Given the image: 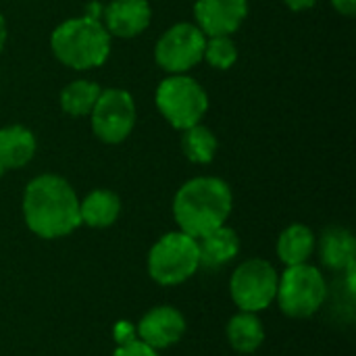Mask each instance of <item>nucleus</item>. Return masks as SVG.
Instances as JSON below:
<instances>
[{
	"label": "nucleus",
	"mask_w": 356,
	"mask_h": 356,
	"mask_svg": "<svg viewBox=\"0 0 356 356\" xmlns=\"http://www.w3.org/2000/svg\"><path fill=\"white\" fill-rule=\"evenodd\" d=\"M6 38H8V27H6V19H4V15L0 13V52L4 50V46H6Z\"/></svg>",
	"instance_id": "25"
},
{
	"label": "nucleus",
	"mask_w": 356,
	"mask_h": 356,
	"mask_svg": "<svg viewBox=\"0 0 356 356\" xmlns=\"http://www.w3.org/2000/svg\"><path fill=\"white\" fill-rule=\"evenodd\" d=\"M248 15V0H196L194 17L198 29L211 35H232Z\"/></svg>",
	"instance_id": "10"
},
{
	"label": "nucleus",
	"mask_w": 356,
	"mask_h": 356,
	"mask_svg": "<svg viewBox=\"0 0 356 356\" xmlns=\"http://www.w3.org/2000/svg\"><path fill=\"white\" fill-rule=\"evenodd\" d=\"M315 234L302 223H292L277 238V257L286 267L302 265L309 263L311 254L315 252Z\"/></svg>",
	"instance_id": "17"
},
{
	"label": "nucleus",
	"mask_w": 356,
	"mask_h": 356,
	"mask_svg": "<svg viewBox=\"0 0 356 356\" xmlns=\"http://www.w3.org/2000/svg\"><path fill=\"white\" fill-rule=\"evenodd\" d=\"M38 150V140L33 131L25 125L0 127V169L13 171L25 167Z\"/></svg>",
	"instance_id": "13"
},
{
	"label": "nucleus",
	"mask_w": 356,
	"mask_h": 356,
	"mask_svg": "<svg viewBox=\"0 0 356 356\" xmlns=\"http://www.w3.org/2000/svg\"><path fill=\"white\" fill-rule=\"evenodd\" d=\"M198 254H200V267L217 269L227 263H232L240 252V236L227 227L221 225L207 236L198 238Z\"/></svg>",
	"instance_id": "14"
},
{
	"label": "nucleus",
	"mask_w": 356,
	"mask_h": 356,
	"mask_svg": "<svg viewBox=\"0 0 356 356\" xmlns=\"http://www.w3.org/2000/svg\"><path fill=\"white\" fill-rule=\"evenodd\" d=\"M50 50L58 63L75 71L102 67L111 54V33L96 17L63 21L50 35Z\"/></svg>",
	"instance_id": "3"
},
{
	"label": "nucleus",
	"mask_w": 356,
	"mask_h": 356,
	"mask_svg": "<svg viewBox=\"0 0 356 356\" xmlns=\"http://www.w3.org/2000/svg\"><path fill=\"white\" fill-rule=\"evenodd\" d=\"M23 219L31 234L56 240L73 234L79 225V198L73 186L54 173L33 177L23 192Z\"/></svg>",
	"instance_id": "1"
},
{
	"label": "nucleus",
	"mask_w": 356,
	"mask_h": 356,
	"mask_svg": "<svg viewBox=\"0 0 356 356\" xmlns=\"http://www.w3.org/2000/svg\"><path fill=\"white\" fill-rule=\"evenodd\" d=\"M202 60H207L213 69H219V71L232 69L236 65V60H238V46L232 40V35H211V38H207Z\"/></svg>",
	"instance_id": "21"
},
{
	"label": "nucleus",
	"mask_w": 356,
	"mask_h": 356,
	"mask_svg": "<svg viewBox=\"0 0 356 356\" xmlns=\"http://www.w3.org/2000/svg\"><path fill=\"white\" fill-rule=\"evenodd\" d=\"M102 88L90 79H75L60 92V108L69 117H88L100 96Z\"/></svg>",
	"instance_id": "19"
},
{
	"label": "nucleus",
	"mask_w": 356,
	"mask_h": 356,
	"mask_svg": "<svg viewBox=\"0 0 356 356\" xmlns=\"http://www.w3.org/2000/svg\"><path fill=\"white\" fill-rule=\"evenodd\" d=\"M152 8L148 0H113L104 10V27L111 38H136L148 29Z\"/></svg>",
	"instance_id": "12"
},
{
	"label": "nucleus",
	"mask_w": 356,
	"mask_h": 356,
	"mask_svg": "<svg viewBox=\"0 0 356 356\" xmlns=\"http://www.w3.org/2000/svg\"><path fill=\"white\" fill-rule=\"evenodd\" d=\"M200 269L196 238L184 232H169L148 252V275L161 286H177Z\"/></svg>",
	"instance_id": "5"
},
{
	"label": "nucleus",
	"mask_w": 356,
	"mask_h": 356,
	"mask_svg": "<svg viewBox=\"0 0 356 356\" xmlns=\"http://www.w3.org/2000/svg\"><path fill=\"white\" fill-rule=\"evenodd\" d=\"M277 271L265 259H248L236 267L229 280V292L240 311L259 313L269 309L277 294Z\"/></svg>",
	"instance_id": "8"
},
{
	"label": "nucleus",
	"mask_w": 356,
	"mask_h": 356,
	"mask_svg": "<svg viewBox=\"0 0 356 356\" xmlns=\"http://www.w3.org/2000/svg\"><path fill=\"white\" fill-rule=\"evenodd\" d=\"M327 296V284L323 273L309 265H292L277 280V294L275 300L284 315L292 319H307L315 315Z\"/></svg>",
	"instance_id": "6"
},
{
	"label": "nucleus",
	"mask_w": 356,
	"mask_h": 356,
	"mask_svg": "<svg viewBox=\"0 0 356 356\" xmlns=\"http://www.w3.org/2000/svg\"><path fill=\"white\" fill-rule=\"evenodd\" d=\"M225 334H227L229 346L242 355H250V353L259 350L265 342V330H263V323L257 317V313L240 311L238 315H234L229 319Z\"/></svg>",
	"instance_id": "18"
},
{
	"label": "nucleus",
	"mask_w": 356,
	"mask_h": 356,
	"mask_svg": "<svg viewBox=\"0 0 356 356\" xmlns=\"http://www.w3.org/2000/svg\"><path fill=\"white\" fill-rule=\"evenodd\" d=\"M332 6L344 17H353L356 13V0H332Z\"/></svg>",
	"instance_id": "23"
},
{
	"label": "nucleus",
	"mask_w": 356,
	"mask_h": 356,
	"mask_svg": "<svg viewBox=\"0 0 356 356\" xmlns=\"http://www.w3.org/2000/svg\"><path fill=\"white\" fill-rule=\"evenodd\" d=\"M2 175H4V171H2V169H0V177H2Z\"/></svg>",
	"instance_id": "26"
},
{
	"label": "nucleus",
	"mask_w": 356,
	"mask_h": 356,
	"mask_svg": "<svg viewBox=\"0 0 356 356\" xmlns=\"http://www.w3.org/2000/svg\"><path fill=\"white\" fill-rule=\"evenodd\" d=\"M204 44L207 35L198 29V25L181 21L161 33L154 46V60L169 75L188 73L202 63Z\"/></svg>",
	"instance_id": "7"
},
{
	"label": "nucleus",
	"mask_w": 356,
	"mask_h": 356,
	"mask_svg": "<svg viewBox=\"0 0 356 356\" xmlns=\"http://www.w3.org/2000/svg\"><path fill=\"white\" fill-rule=\"evenodd\" d=\"M113 356H159V350L150 348V346L144 344L140 338H134V340H129V342L119 344Z\"/></svg>",
	"instance_id": "22"
},
{
	"label": "nucleus",
	"mask_w": 356,
	"mask_h": 356,
	"mask_svg": "<svg viewBox=\"0 0 356 356\" xmlns=\"http://www.w3.org/2000/svg\"><path fill=\"white\" fill-rule=\"evenodd\" d=\"M136 334L150 348L163 350L181 340L186 334V319L173 307H154L140 319Z\"/></svg>",
	"instance_id": "11"
},
{
	"label": "nucleus",
	"mask_w": 356,
	"mask_h": 356,
	"mask_svg": "<svg viewBox=\"0 0 356 356\" xmlns=\"http://www.w3.org/2000/svg\"><path fill=\"white\" fill-rule=\"evenodd\" d=\"M232 207L234 196L227 181L213 175H200L188 179L175 192L173 217L179 225V232L198 240L225 225Z\"/></svg>",
	"instance_id": "2"
},
{
	"label": "nucleus",
	"mask_w": 356,
	"mask_h": 356,
	"mask_svg": "<svg viewBox=\"0 0 356 356\" xmlns=\"http://www.w3.org/2000/svg\"><path fill=\"white\" fill-rule=\"evenodd\" d=\"M121 215V198L113 190H94L79 200V219L94 229L111 227Z\"/></svg>",
	"instance_id": "16"
},
{
	"label": "nucleus",
	"mask_w": 356,
	"mask_h": 356,
	"mask_svg": "<svg viewBox=\"0 0 356 356\" xmlns=\"http://www.w3.org/2000/svg\"><path fill=\"white\" fill-rule=\"evenodd\" d=\"M319 0H284V4L290 8V10H307V8H313Z\"/></svg>",
	"instance_id": "24"
},
{
	"label": "nucleus",
	"mask_w": 356,
	"mask_h": 356,
	"mask_svg": "<svg viewBox=\"0 0 356 356\" xmlns=\"http://www.w3.org/2000/svg\"><path fill=\"white\" fill-rule=\"evenodd\" d=\"M154 102L165 121L179 131L200 123L209 111L207 90L186 73L165 77L156 88Z\"/></svg>",
	"instance_id": "4"
},
{
	"label": "nucleus",
	"mask_w": 356,
	"mask_h": 356,
	"mask_svg": "<svg viewBox=\"0 0 356 356\" xmlns=\"http://www.w3.org/2000/svg\"><path fill=\"white\" fill-rule=\"evenodd\" d=\"M219 148L217 136L202 123H196L181 131V150L184 156L196 165H209Z\"/></svg>",
	"instance_id": "20"
},
{
	"label": "nucleus",
	"mask_w": 356,
	"mask_h": 356,
	"mask_svg": "<svg viewBox=\"0 0 356 356\" xmlns=\"http://www.w3.org/2000/svg\"><path fill=\"white\" fill-rule=\"evenodd\" d=\"M317 244H319V257L325 267L334 271H346L350 265H355L356 240L346 227L340 225L327 227Z\"/></svg>",
	"instance_id": "15"
},
{
	"label": "nucleus",
	"mask_w": 356,
	"mask_h": 356,
	"mask_svg": "<svg viewBox=\"0 0 356 356\" xmlns=\"http://www.w3.org/2000/svg\"><path fill=\"white\" fill-rule=\"evenodd\" d=\"M136 100L127 90L121 88L102 90L90 113L92 131L104 144H121L127 140L136 127Z\"/></svg>",
	"instance_id": "9"
}]
</instances>
